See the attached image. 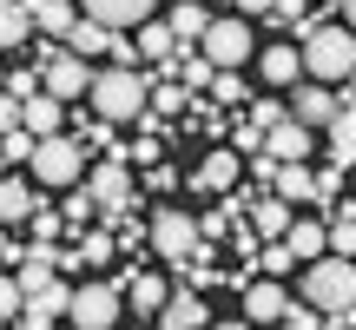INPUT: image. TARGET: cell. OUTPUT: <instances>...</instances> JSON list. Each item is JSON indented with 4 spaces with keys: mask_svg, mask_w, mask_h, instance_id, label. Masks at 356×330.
Here are the masks:
<instances>
[{
    "mask_svg": "<svg viewBox=\"0 0 356 330\" xmlns=\"http://www.w3.org/2000/svg\"><path fill=\"white\" fill-rule=\"evenodd\" d=\"M304 304H317L323 311V324H337V330H350L356 324V258H310V271H304Z\"/></svg>",
    "mask_w": 356,
    "mask_h": 330,
    "instance_id": "obj_1",
    "label": "cell"
},
{
    "mask_svg": "<svg viewBox=\"0 0 356 330\" xmlns=\"http://www.w3.org/2000/svg\"><path fill=\"white\" fill-rule=\"evenodd\" d=\"M92 113L113 119V126H139L145 113H152V79L139 73V66H106L99 79H92Z\"/></svg>",
    "mask_w": 356,
    "mask_h": 330,
    "instance_id": "obj_2",
    "label": "cell"
},
{
    "mask_svg": "<svg viewBox=\"0 0 356 330\" xmlns=\"http://www.w3.org/2000/svg\"><path fill=\"white\" fill-rule=\"evenodd\" d=\"M304 73L310 79H350L356 73V26H310L304 33Z\"/></svg>",
    "mask_w": 356,
    "mask_h": 330,
    "instance_id": "obj_3",
    "label": "cell"
},
{
    "mask_svg": "<svg viewBox=\"0 0 356 330\" xmlns=\"http://www.w3.org/2000/svg\"><path fill=\"white\" fill-rule=\"evenodd\" d=\"M145 244H152L165 265H191V258L204 251V225L191 212H178V205H159L152 225H145Z\"/></svg>",
    "mask_w": 356,
    "mask_h": 330,
    "instance_id": "obj_4",
    "label": "cell"
},
{
    "mask_svg": "<svg viewBox=\"0 0 356 330\" xmlns=\"http://www.w3.org/2000/svg\"><path fill=\"white\" fill-rule=\"evenodd\" d=\"M33 178L40 185H79L86 178V139H66V132H47V139L33 146Z\"/></svg>",
    "mask_w": 356,
    "mask_h": 330,
    "instance_id": "obj_5",
    "label": "cell"
},
{
    "mask_svg": "<svg viewBox=\"0 0 356 330\" xmlns=\"http://www.w3.org/2000/svg\"><path fill=\"white\" fill-rule=\"evenodd\" d=\"M126 291H119V284H79L73 291V324L79 330H113L119 317H126Z\"/></svg>",
    "mask_w": 356,
    "mask_h": 330,
    "instance_id": "obj_6",
    "label": "cell"
},
{
    "mask_svg": "<svg viewBox=\"0 0 356 330\" xmlns=\"http://www.w3.org/2000/svg\"><path fill=\"white\" fill-rule=\"evenodd\" d=\"M86 191L99 198V212H126V205H132V172H126V152H113L106 165H92V172H86Z\"/></svg>",
    "mask_w": 356,
    "mask_h": 330,
    "instance_id": "obj_7",
    "label": "cell"
},
{
    "mask_svg": "<svg viewBox=\"0 0 356 330\" xmlns=\"http://www.w3.org/2000/svg\"><path fill=\"white\" fill-rule=\"evenodd\" d=\"M291 113L304 119L310 132H317V126H330V119L343 113V100H337V93H330V79H304V86L291 93Z\"/></svg>",
    "mask_w": 356,
    "mask_h": 330,
    "instance_id": "obj_8",
    "label": "cell"
},
{
    "mask_svg": "<svg viewBox=\"0 0 356 330\" xmlns=\"http://www.w3.org/2000/svg\"><path fill=\"white\" fill-rule=\"evenodd\" d=\"M251 47H257V40H251V26H244V20H211V33H204V53H211L218 66H244V60H251Z\"/></svg>",
    "mask_w": 356,
    "mask_h": 330,
    "instance_id": "obj_9",
    "label": "cell"
},
{
    "mask_svg": "<svg viewBox=\"0 0 356 330\" xmlns=\"http://www.w3.org/2000/svg\"><path fill=\"white\" fill-rule=\"evenodd\" d=\"M257 73H264L270 86H291V79L304 73V47H297V40H277V47H264V53H257Z\"/></svg>",
    "mask_w": 356,
    "mask_h": 330,
    "instance_id": "obj_10",
    "label": "cell"
},
{
    "mask_svg": "<svg viewBox=\"0 0 356 330\" xmlns=\"http://www.w3.org/2000/svg\"><path fill=\"white\" fill-rule=\"evenodd\" d=\"M53 317H73V284H60V278H53V284H40V291L33 297H26V324H53Z\"/></svg>",
    "mask_w": 356,
    "mask_h": 330,
    "instance_id": "obj_11",
    "label": "cell"
},
{
    "mask_svg": "<svg viewBox=\"0 0 356 330\" xmlns=\"http://www.w3.org/2000/svg\"><path fill=\"white\" fill-rule=\"evenodd\" d=\"M238 291H244V317L251 324H284V311H291L284 284H238Z\"/></svg>",
    "mask_w": 356,
    "mask_h": 330,
    "instance_id": "obj_12",
    "label": "cell"
},
{
    "mask_svg": "<svg viewBox=\"0 0 356 330\" xmlns=\"http://www.w3.org/2000/svg\"><path fill=\"white\" fill-rule=\"evenodd\" d=\"M33 26H40L33 0H7V7H0V47H7V53H20L26 40H33Z\"/></svg>",
    "mask_w": 356,
    "mask_h": 330,
    "instance_id": "obj_13",
    "label": "cell"
},
{
    "mask_svg": "<svg viewBox=\"0 0 356 330\" xmlns=\"http://www.w3.org/2000/svg\"><path fill=\"white\" fill-rule=\"evenodd\" d=\"M251 225H257V238H284V231L297 225V218H291V198H284V191L251 198Z\"/></svg>",
    "mask_w": 356,
    "mask_h": 330,
    "instance_id": "obj_14",
    "label": "cell"
},
{
    "mask_svg": "<svg viewBox=\"0 0 356 330\" xmlns=\"http://www.w3.org/2000/svg\"><path fill=\"white\" fill-rule=\"evenodd\" d=\"M79 7H86L92 20H106V26H145V13H152L159 0H79Z\"/></svg>",
    "mask_w": 356,
    "mask_h": 330,
    "instance_id": "obj_15",
    "label": "cell"
},
{
    "mask_svg": "<svg viewBox=\"0 0 356 330\" xmlns=\"http://www.w3.org/2000/svg\"><path fill=\"white\" fill-rule=\"evenodd\" d=\"M264 152H277V159H304L310 152V126H304V119H277V126H270L264 132Z\"/></svg>",
    "mask_w": 356,
    "mask_h": 330,
    "instance_id": "obj_16",
    "label": "cell"
},
{
    "mask_svg": "<svg viewBox=\"0 0 356 330\" xmlns=\"http://www.w3.org/2000/svg\"><path fill=\"white\" fill-rule=\"evenodd\" d=\"M60 126H66V100L40 86L33 100H26V132H40V139H47V132H60Z\"/></svg>",
    "mask_w": 356,
    "mask_h": 330,
    "instance_id": "obj_17",
    "label": "cell"
},
{
    "mask_svg": "<svg viewBox=\"0 0 356 330\" xmlns=\"http://www.w3.org/2000/svg\"><path fill=\"white\" fill-rule=\"evenodd\" d=\"M165 297H172V291L152 278V271H132V278H126V304L139 311V317H159V311H165Z\"/></svg>",
    "mask_w": 356,
    "mask_h": 330,
    "instance_id": "obj_18",
    "label": "cell"
},
{
    "mask_svg": "<svg viewBox=\"0 0 356 330\" xmlns=\"http://www.w3.org/2000/svg\"><path fill=\"white\" fill-rule=\"evenodd\" d=\"M33 13H40V33H47V40H66L86 7H79V0H33Z\"/></svg>",
    "mask_w": 356,
    "mask_h": 330,
    "instance_id": "obj_19",
    "label": "cell"
},
{
    "mask_svg": "<svg viewBox=\"0 0 356 330\" xmlns=\"http://www.w3.org/2000/svg\"><path fill=\"white\" fill-rule=\"evenodd\" d=\"M231 185H238V152H211L191 172V191H231Z\"/></svg>",
    "mask_w": 356,
    "mask_h": 330,
    "instance_id": "obj_20",
    "label": "cell"
},
{
    "mask_svg": "<svg viewBox=\"0 0 356 330\" xmlns=\"http://www.w3.org/2000/svg\"><path fill=\"white\" fill-rule=\"evenodd\" d=\"M204 317H211V311H204L198 291H172L165 311H159V324H165V330H191V324H204Z\"/></svg>",
    "mask_w": 356,
    "mask_h": 330,
    "instance_id": "obj_21",
    "label": "cell"
},
{
    "mask_svg": "<svg viewBox=\"0 0 356 330\" xmlns=\"http://www.w3.org/2000/svg\"><path fill=\"white\" fill-rule=\"evenodd\" d=\"M172 33H178V47H204V33H211V13H204L198 0H178V7H172Z\"/></svg>",
    "mask_w": 356,
    "mask_h": 330,
    "instance_id": "obj_22",
    "label": "cell"
},
{
    "mask_svg": "<svg viewBox=\"0 0 356 330\" xmlns=\"http://www.w3.org/2000/svg\"><path fill=\"white\" fill-rule=\"evenodd\" d=\"M323 132H330V159L350 172V165H356V100H350V106H343V113H337Z\"/></svg>",
    "mask_w": 356,
    "mask_h": 330,
    "instance_id": "obj_23",
    "label": "cell"
},
{
    "mask_svg": "<svg viewBox=\"0 0 356 330\" xmlns=\"http://www.w3.org/2000/svg\"><path fill=\"white\" fill-rule=\"evenodd\" d=\"M284 244H291L297 258H323V251H330V225H317V218H297V225L284 231Z\"/></svg>",
    "mask_w": 356,
    "mask_h": 330,
    "instance_id": "obj_24",
    "label": "cell"
},
{
    "mask_svg": "<svg viewBox=\"0 0 356 330\" xmlns=\"http://www.w3.org/2000/svg\"><path fill=\"white\" fill-rule=\"evenodd\" d=\"M139 60H159V66L178 60V33H172V20H165V26H159V20L139 26Z\"/></svg>",
    "mask_w": 356,
    "mask_h": 330,
    "instance_id": "obj_25",
    "label": "cell"
},
{
    "mask_svg": "<svg viewBox=\"0 0 356 330\" xmlns=\"http://www.w3.org/2000/svg\"><path fill=\"white\" fill-rule=\"evenodd\" d=\"M33 212L40 205H33V191H26V178H7V185H0V218H7V225H26Z\"/></svg>",
    "mask_w": 356,
    "mask_h": 330,
    "instance_id": "obj_26",
    "label": "cell"
},
{
    "mask_svg": "<svg viewBox=\"0 0 356 330\" xmlns=\"http://www.w3.org/2000/svg\"><path fill=\"white\" fill-rule=\"evenodd\" d=\"M277 191H284V198H291V205L317 198V178L304 172V159H284V165H277Z\"/></svg>",
    "mask_w": 356,
    "mask_h": 330,
    "instance_id": "obj_27",
    "label": "cell"
},
{
    "mask_svg": "<svg viewBox=\"0 0 356 330\" xmlns=\"http://www.w3.org/2000/svg\"><path fill=\"white\" fill-rule=\"evenodd\" d=\"M113 251H119L113 231H86V238H79V251H66V271H73V265H106Z\"/></svg>",
    "mask_w": 356,
    "mask_h": 330,
    "instance_id": "obj_28",
    "label": "cell"
},
{
    "mask_svg": "<svg viewBox=\"0 0 356 330\" xmlns=\"http://www.w3.org/2000/svg\"><path fill=\"white\" fill-rule=\"evenodd\" d=\"M330 251H343V258H356V205H343V212L330 218Z\"/></svg>",
    "mask_w": 356,
    "mask_h": 330,
    "instance_id": "obj_29",
    "label": "cell"
},
{
    "mask_svg": "<svg viewBox=\"0 0 356 330\" xmlns=\"http://www.w3.org/2000/svg\"><path fill=\"white\" fill-rule=\"evenodd\" d=\"M211 100H218V106H238V100H244V79H238V66H218V79H211Z\"/></svg>",
    "mask_w": 356,
    "mask_h": 330,
    "instance_id": "obj_30",
    "label": "cell"
},
{
    "mask_svg": "<svg viewBox=\"0 0 356 330\" xmlns=\"http://www.w3.org/2000/svg\"><path fill=\"white\" fill-rule=\"evenodd\" d=\"M185 100H191L185 79H172V86H152V113H185Z\"/></svg>",
    "mask_w": 356,
    "mask_h": 330,
    "instance_id": "obj_31",
    "label": "cell"
},
{
    "mask_svg": "<svg viewBox=\"0 0 356 330\" xmlns=\"http://www.w3.org/2000/svg\"><path fill=\"white\" fill-rule=\"evenodd\" d=\"M251 119H257V126H264V132H270V126H277V119H291V113H284V106H277V100H251Z\"/></svg>",
    "mask_w": 356,
    "mask_h": 330,
    "instance_id": "obj_32",
    "label": "cell"
},
{
    "mask_svg": "<svg viewBox=\"0 0 356 330\" xmlns=\"http://www.w3.org/2000/svg\"><path fill=\"white\" fill-rule=\"evenodd\" d=\"M284 324H291V330H317V324H323V311H317V304H310V311H297V304H291V311H284Z\"/></svg>",
    "mask_w": 356,
    "mask_h": 330,
    "instance_id": "obj_33",
    "label": "cell"
},
{
    "mask_svg": "<svg viewBox=\"0 0 356 330\" xmlns=\"http://www.w3.org/2000/svg\"><path fill=\"white\" fill-rule=\"evenodd\" d=\"M92 205H99L92 191H73V198H66V218H73V225H86V212H92Z\"/></svg>",
    "mask_w": 356,
    "mask_h": 330,
    "instance_id": "obj_34",
    "label": "cell"
},
{
    "mask_svg": "<svg viewBox=\"0 0 356 330\" xmlns=\"http://www.w3.org/2000/svg\"><path fill=\"white\" fill-rule=\"evenodd\" d=\"M238 13H244V20H270V13H277V0H238Z\"/></svg>",
    "mask_w": 356,
    "mask_h": 330,
    "instance_id": "obj_35",
    "label": "cell"
},
{
    "mask_svg": "<svg viewBox=\"0 0 356 330\" xmlns=\"http://www.w3.org/2000/svg\"><path fill=\"white\" fill-rule=\"evenodd\" d=\"M7 93H13V100H33L40 86H33V73H13V79H7Z\"/></svg>",
    "mask_w": 356,
    "mask_h": 330,
    "instance_id": "obj_36",
    "label": "cell"
},
{
    "mask_svg": "<svg viewBox=\"0 0 356 330\" xmlns=\"http://www.w3.org/2000/svg\"><path fill=\"white\" fill-rule=\"evenodd\" d=\"M53 231H60V218H53L47 205H40V212H33V238H53Z\"/></svg>",
    "mask_w": 356,
    "mask_h": 330,
    "instance_id": "obj_37",
    "label": "cell"
},
{
    "mask_svg": "<svg viewBox=\"0 0 356 330\" xmlns=\"http://www.w3.org/2000/svg\"><path fill=\"white\" fill-rule=\"evenodd\" d=\"M337 7H343V20H350V26H356V0H337Z\"/></svg>",
    "mask_w": 356,
    "mask_h": 330,
    "instance_id": "obj_38",
    "label": "cell"
},
{
    "mask_svg": "<svg viewBox=\"0 0 356 330\" xmlns=\"http://www.w3.org/2000/svg\"><path fill=\"white\" fill-rule=\"evenodd\" d=\"M350 100H356V73H350Z\"/></svg>",
    "mask_w": 356,
    "mask_h": 330,
    "instance_id": "obj_39",
    "label": "cell"
}]
</instances>
